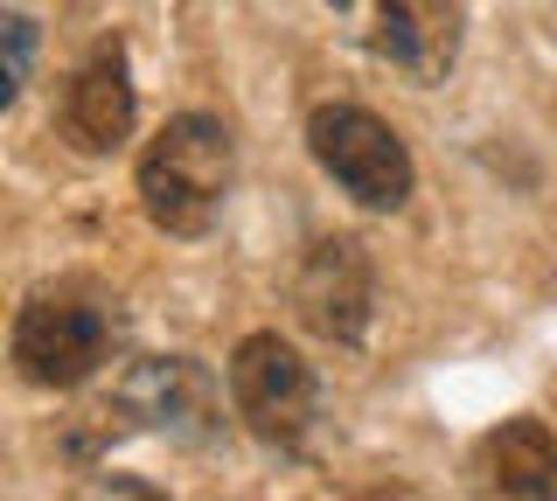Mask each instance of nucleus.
Segmentation results:
<instances>
[{
	"label": "nucleus",
	"mask_w": 557,
	"mask_h": 501,
	"mask_svg": "<svg viewBox=\"0 0 557 501\" xmlns=\"http://www.w3.org/2000/svg\"><path fill=\"white\" fill-rule=\"evenodd\" d=\"M474 480L487 494H557V431L544 418H509L474 446Z\"/></svg>",
	"instance_id": "9"
},
{
	"label": "nucleus",
	"mask_w": 557,
	"mask_h": 501,
	"mask_svg": "<svg viewBox=\"0 0 557 501\" xmlns=\"http://www.w3.org/2000/svg\"><path fill=\"white\" fill-rule=\"evenodd\" d=\"M370 258H362L356 237H321L307 258H300V279H293V306H300V321L313 335L327 341H362V327H370Z\"/></svg>",
	"instance_id": "6"
},
{
	"label": "nucleus",
	"mask_w": 557,
	"mask_h": 501,
	"mask_svg": "<svg viewBox=\"0 0 557 501\" xmlns=\"http://www.w3.org/2000/svg\"><path fill=\"white\" fill-rule=\"evenodd\" d=\"M307 147H313V161H321V175L342 188L348 202H362V210H376V216H391V210H405L411 202V153L405 140H397L391 126H383L376 112H362V105H321L307 118Z\"/></svg>",
	"instance_id": "3"
},
{
	"label": "nucleus",
	"mask_w": 557,
	"mask_h": 501,
	"mask_svg": "<svg viewBox=\"0 0 557 501\" xmlns=\"http://www.w3.org/2000/svg\"><path fill=\"white\" fill-rule=\"evenodd\" d=\"M231 181H237V147L231 126L209 112L168 118L139 153V210L168 237H202L231 202Z\"/></svg>",
	"instance_id": "1"
},
{
	"label": "nucleus",
	"mask_w": 557,
	"mask_h": 501,
	"mask_svg": "<svg viewBox=\"0 0 557 501\" xmlns=\"http://www.w3.org/2000/svg\"><path fill=\"white\" fill-rule=\"evenodd\" d=\"M231 404H237V418L258 446L293 453L313 431V418H321V384H313V370L300 362L293 341L244 335L237 355H231Z\"/></svg>",
	"instance_id": "5"
},
{
	"label": "nucleus",
	"mask_w": 557,
	"mask_h": 501,
	"mask_svg": "<svg viewBox=\"0 0 557 501\" xmlns=\"http://www.w3.org/2000/svg\"><path fill=\"white\" fill-rule=\"evenodd\" d=\"M119 418L174 431V439H209V431H216V384H209L188 355L139 362L126 376V390H119Z\"/></svg>",
	"instance_id": "7"
},
{
	"label": "nucleus",
	"mask_w": 557,
	"mask_h": 501,
	"mask_svg": "<svg viewBox=\"0 0 557 501\" xmlns=\"http://www.w3.org/2000/svg\"><path fill=\"white\" fill-rule=\"evenodd\" d=\"M28 57H35V22L14 14V22H8V98L28 84Z\"/></svg>",
	"instance_id": "10"
},
{
	"label": "nucleus",
	"mask_w": 557,
	"mask_h": 501,
	"mask_svg": "<svg viewBox=\"0 0 557 501\" xmlns=\"http://www.w3.org/2000/svg\"><path fill=\"white\" fill-rule=\"evenodd\" d=\"M342 36L411 84H446L460 57V0H327Z\"/></svg>",
	"instance_id": "4"
},
{
	"label": "nucleus",
	"mask_w": 557,
	"mask_h": 501,
	"mask_svg": "<svg viewBox=\"0 0 557 501\" xmlns=\"http://www.w3.org/2000/svg\"><path fill=\"white\" fill-rule=\"evenodd\" d=\"M63 133L77 153H112L133 140V77H126V49L104 42L63 91Z\"/></svg>",
	"instance_id": "8"
},
{
	"label": "nucleus",
	"mask_w": 557,
	"mask_h": 501,
	"mask_svg": "<svg viewBox=\"0 0 557 501\" xmlns=\"http://www.w3.org/2000/svg\"><path fill=\"white\" fill-rule=\"evenodd\" d=\"M104 349H112V314L84 292H35L8 327L14 376L35 390H77L84 376H98Z\"/></svg>",
	"instance_id": "2"
}]
</instances>
